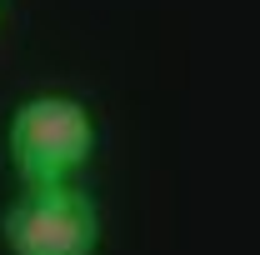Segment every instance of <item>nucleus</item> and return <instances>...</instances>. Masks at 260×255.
<instances>
[{
    "label": "nucleus",
    "instance_id": "f03ea898",
    "mask_svg": "<svg viewBox=\"0 0 260 255\" xmlns=\"http://www.w3.org/2000/svg\"><path fill=\"white\" fill-rule=\"evenodd\" d=\"M0 240L10 255H95L105 240L100 205L75 180L25 185L0 215Z\"/></svg>",
    "mask_w": 260,
    "mask_h": 255
},
{
    "label": "nucleus",
    "instance_id": "f257e3e1",
    "mask_svg": "<svg viewBox=\"0 0 260 255\" xmlns=\"http://www.w3.org/2000/svg\"><path fill=\"white\" fill-rule=\"evenodd\" d=\"M100 130L75 95H30L15 105L5 130V155L25 185H55L75 180L95 160Z\"/></svg>",
    "mask_w": 260,
    "mask_h": 255
}]
</instances>
